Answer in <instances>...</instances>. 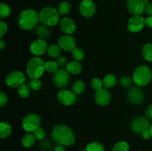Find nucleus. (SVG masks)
Masks as SVG:
<instances>
[{"label": "nucleus", "instance_id": "obj_22", "mask_svg": "<svg viewBox=\"0 0 152 151\" xmlns=\"http://www.w3.org/2000/svg\"><path fill=\"white\" fill-rule=\"evenodd\" d=\"M12 133V127L10 124L4 121H1L0 124V137L1 139H6Z\"/></svg>", "mask_w": 152, "mask_h": 151}, {"label": "nucleus", "instance_id": "obj_13", "mask_svg": "<svg viewBox=\"0 0 152 151\" xmlns=\"http://www.w3.org/2000/svg\"><path fill=\"white\" fill-rule=\"evenodd\" d=\"M80 13L86 18H91L96 12V4L92 0H83L79 7Z\"/></svg>", "mask_w": 152, "mask_h": 151}, {"label": "nucleus", "instance_id": "obj_47", "mask_svg": "<svg viewBox=\"0 0 152 151\" xmlns=\"http://www.w3.org/2000/svg\"><path fill=\"white\" fill-rule=\"evenodd\" d=\"M5 46H6V43L5 41H4V39L0 38V49H1V50H3V49L5 47Z\"/></svg>", "mask_w": 152, "mask_h": 151}, {"label": "nucleus", "instance_id": "obj_18", "mask_svg": "<svg viewBox=\"0 0 152 151\" xmlns=\"http://www.w3.org/2000/svg\"><path fill=\"white\" fill-rule=\"evenodd\" d=\"M59 28H60L62 32L70 35L75 32L76 25L74 20L71 19V18L64 17L63 19H61L60 22H59Z\"/></svg>", "mask_w": 152, "mask_h": 151}, {"label": "nucleus", "instance_id": "obj_30", "mask_svg": "<svg viewBox=\"0 0 152 151\" xmlns=\"http://www.w3.org/2000/svg\"><path fill=\"white\" fill-rule=\"evenodd\" d=\"M112 151H129V144L126 142H118L113 147Z\"/></svg>", "mask_w": 152, "mask_h": 151}, {"label": "nucleus", "instance_id": "obj_6", "mask_svg": "<svg viewBox=\"0 0 152 151\" xmlns=\"http://www.w3.org/2000/svg\"><path fill=\"white\" fill-rule=\"evenodd\" d=\"M41 118L36 113H30L24 117L22 121V127L24 130L28 133H34L36 130L40 127Z\"/></svg>", "mask_w": 152, "mask_h": 151}, {"label": "nucleus", "instance_id": "obj_16", "mask_svg": "<svg viewBox=\"0 0 152 151\" xmlns=\"http://www.w3.org/2000/svg\"><path fill=\"white\" fill-rule=\"evenodd\" d=\"M145 7L143 0H128L127 9L134 16L142 14L145 11Z\"/></svg>", "mask_w": 152, "mask_h": 151}, {"label": "nucleus", "instance_id": "obj_5", "mask_svg": "<svg viewBox=\"0 0 152 151\" xmlns=\"http://www.w3.org/2000/svg\"><path fill=\"white\" fill-rule=\"evenodd\" d=\"M152 73L151 70L147 66H140L134 71L132 79L133 81L138 86H145L151 81Z\"/></svg>", "mask_w": 152, "mask_h": 151}, {"label": "nucleus", "instance_id": "obj_19", "mask_svg": "<svg viewBox=\"0 0 152 151\" xmlns=\"http://www.w3.org/2000/svg\"><path fill=\"white\" fill-rule=\"evenodd\" d=\"M66 68V70L72 75H77L80 73L83 70V65L79 61H72L71 62H68Z\"/></svg>", "mask_w": 152, "mask_h": 151}, {"label": "nucleus", "instance_id": "obj_46", "mask_svg": "<svg viewBox=\"0 0 152 151\" xmlns=\"http://www.w3.org/2000/svg\"><path fill=\"white\" fill-rule=\"evenodd\" d=\"M54 151H66V148L64 145L58 144L57 146L55 147Z\"/></svg>", "mask_w": 152, "mask_h": 151}, {"label": "nucleus", "instance_id": "obj_25", "mask_svg": "<svg viewBox=\"0 0 152 151\" xmlns=\"http://www.w3.org/2000/svg\"><path fill=\"white\" fill-rule=\"evenodd\" d=\"M61 53V47H59V44H52L48 46L47 53L50 57L51 58H57L59 57Z\"/></svg>", "mask_w": 152, "mask_h": 151}, {"label": "nucleus", "instance_id": "obj_4", "mask_svg": "<svg viewBox=\"0 0 152 151\" xmlns=\"http://www.w3.org/2000/svg\"><path fill=\"white\" fill-rule=\"evenodd\" d=\"M59 14L58 10L52 7H46L42 9L39 15V20L43 25L48 27L55 26L59 22Z\"/></svg>", "mask_w": 152, "mask_h": 151}, {"label": "nucleus", "instance_id": "obj_15", "mask_svg": "<svg viewBox=\"0 0 152 151\" xmlns=\"http://www.w3.org/2000/svg\"><path fill=\"white\" fill-rule=\"evenodd\" d=\"M58 44L61 49L65 51H72L75 47H77V41L71 35L65 34L59 37Z\"/></svg>", "mask_w": 152, "mask_h": 151}, {"label": "nucleus", "instance_id": "obj_7", "mask_svg": "<svg viewBox=\"0 0 152 151\" xmlns=\"http://www.w3.org/2000/svg\"><path fill=\"white\" fill-rule=\"evenodd\" d=\"M69 73L65 69H59L53 73L52 76V81L53 84L58 88L63 89L69 84Z\"/></svg>", "mask_w": 152, "mask_h": 151}, {"label": "nucleus", "instance_id": "obj_10", "mask_svg": "<svg viewBox=\"0 0 152 151\" xmlns=\"http://www.w3.org/2000/svg\"><path fill=\"white\" fill-rule=\"evenodd\" d=\"M148 119V118H147L146 117L142 116L135 118L131 124V128L132 131L137 134H140V133L141 134L144 130L149 128L151 125Z\"/></svg>", "mask_w": 152, "mask_h": 151}, {"label": "nucleus", "instance_id": "obj_14", "mask_svg": "<svg viewBox=\"0 0 152 151\" xmlns=\"http://www.w3.org/2000/svg\"><path fill=\"white\" fill-rule=\"evenodd\" d=\"M145 25V19L141 15H138V16H132L129 19L127 28L130 32L137 33L142 30Z\"/></svg>", "mask_w": 152, "mask_h": 151}, {"label": "nucleus", "instance_id": "obj_1", "mask_svg": "<svg viewBox=\"0 0 152 151\" xmlns=\"http://www.w3.org/2000/svg\"><path fill=\"white\" fill-rule=\"evenodd\" d=\"M51 137L57 144L71 146L75 142V134L73 130L65 124H58L53 129Z\"/></svg>", "mask_w": 152, "mask_h": 151}, {"label": "nucleus", "instance_id": "obj_44", "mask_svg": "<svg viewBox=\"0 0 152 151\" xmlns=\"http://www.w3.org/2000/svg\"><path fill=\"white\" fill-rule=\"evenodd\" d=\"M145 12L150 16H152V3L149 2L145 5Z\"/></svg>", "mask_w": 152, "mask_h": 151}, {"label": "nucleus", "instance_id": "obj_40", "mask_svg": "<svg viewBox=\"0 0 152 151\" xmlns=\"http://www.w3.org/2000/svg\"><path fill=\"white\" fill-rule=\"evenodd\" d=\"M7 24L4 22H3V21H1V22H0V37H1V38L6 33H7Z\"/></svg>", "mask_w": 152, "mask_h": 151}, {"label": "nucleus", "instance_id": "obj_39", "mask_svg": "<svg viewBox=\"0 0 152 151\" xmlns=\"http://www.w3.org/2000/svg\"><path fill=\"white\" fill-rule=\"evenodd\" d=\"M56 63L58 64L59 67L60 68H63V67H66L68 65V62H67V59H65V56H60L56 58Z\"/></svg>", "mask_w": 152, "mask_h": 151}, {"label": "nucleus", "instance_id": "obj_34", "mask_svg": "<svg viewBox=\"0 0 152 151\" xmlns=\"http://www.w3.org/2000/svg\"><path fill=\"white\" fill-rule=\"evenodd\" d=\"M102 86H103V82H102V80H101L100 78H94L91 80V87L94 90L97 91V90L102 88Z\"/></svg>", "mask_w": 152, "mask_h": 151}, {"label": "nucleus", "instance_id": "obj_48", "mask_svg": "<svg viewBox=\"0 0 152 151\" xmlns=\"http://www.w3.org/2000/svg\"><path fill=\"white\" fill-rule=\"evenodd\" d=\"M149 129H150V130H151V133H152V124H151V126H150Z\"/></svg>", "mask_w": 152, "mask_h": 151}, {"label": "nucleus", "instance_id": "obj_49", "mask_svg": "<svg viewBox=\"0 0 152 151\" xmlns=\"http://www.w3.org/2000/svg\"><path fill=\"white\" fill-rule=\"evenodd\" d=\"M82 151H87V150H86V148L85 150H82Z\"/></svg>", "mask_w": 152, "mask_h": 151}, {"label": "nucleus", "instance_id": "obj_9", "mask_svg": "<svg viewBox=\"0 0 152 151\" xmlns=\"http://www.w3.org/2000/svg\"><path fill=\"white\" fill-rule=\"evenodd\" d=\"M25 76L23 73L20 71H13L7 76L5 82L7 86L10 87H19L24 84Z\"/></svg>", "mask_w": 152, "mask_h": 151}, {"label": "nucleus", "instance_id": "obj_35", "mask_svg": "<svg viewBox=\"0 0 152 151\" xmlns=\"http://www.w3.org/2000/svg\"><path fill=\"white\" fill-rule=\"evenodd\" d=\"M39 147L41 150L44 151H48L52 148V143L49 140H41V142L39 144Z\"/></svg>", "mask_w": 152, "mask_h": 151}, {"label": "nucleus", "instance_id": "obj_21", "mask_svg": "<svg viewBox=\"0 0 152 151\" xmlns=\"http://www.w3.org/2000/svg\"><path fill=\"white\" fill-rule=\"evenodd\" d=\"M102 82H103V86L105 88H112L117 84V78L114 74H107L102 79Z\"/></svg>", "mask_w": 152, "mask_h": 151}, {"label": "nucleus", "instance_id": "obj_24", "mask_svg": "<svg viewBox=\"0 0 152 151\" xmlns=\"http://www.w3.org/2000/svg\"><path fill=\"white\" fill-rule=\"evenodd\" d=\"M142 55L144 59L152 62V43H146L142 48Z\"/></svg>", "mask_w": 152, "mask_h": 151}, {"label": "nucleus", "instance_id": "obj_42", "mask_svg": "<svg viewBox=\"0 0 152 151\" xmlns=\"http://www.w3.org/2000/svg\"><path fill=\"white\" fill-rule=\"evenodd\" d=\"M141 135H142V138H143L144 139H151V136H152V133H151V130H150L149 128L146 129V130H144V131L141 133Z\"/></svg>", "mask_w": 152, "mask_h": 151}, {"label": "nucleus", "instance_id": "obj_45", "mask_svg": "<svg viewBox=\"0 0 152 151\" xmlns=\"http://www.w3.org/2000/svg\"><path fill=\"white\" fill-rule=\"evenodd\" d=\"M145 25L149 28H152V16H148V18L145 19Z\"/></svg>", "mask_w": 152, "mask_h": 151}, {"label": "nucleus", "instance_id": "obj_26", "mask_svg": "<svg viewBox=\"0 0 152 151\" xmlns=\"http://www.w3.org/2000/svg\"><path fill=\"white\" fill-rule=\"evenodd\" d=\"M86 89V84L82 80H77L72 85V90L77 95H80L84 92Z\"/></svg>", "mask_w": 152, "mask_h": 151}, {"label": "nucleus", "instance_id": "obj_2", "mask_svg": "<svg viewBox=\"0 0 152 151\" xmlns=\"http://www.w3.org/2000/svg\"><path fill=\"white\" fill-rule=\"evenodd\" d=\"M39 15L33 9H25L21 12L18 18V25L24 30H30L35 28L39 23Z\"/></svg>", "mask_w": 152, "mask_h": 151}, {"label": "nucleus", "instance_id": "obj_33", "mask_svg": "<svg viewBox=\"0 0 152 151\" xmlns=\"http://www.w3.org/2000/svg\"><path fill=\"white\" fill-rule=\"evenodd\" d=\"M17 93H18V95H19L21 98L25 99V98L28 97L30 95L29 87H28L27 84H23L22 85H21L20 87L18 88Z\"/></svg>", "mask_w": 152, "mask_h": 151}, {"label": "nucleus", "instance_id": "obj_38", "mask_svg": "<svg viewBox=\"0 0 152 151\" xmlns=\"http://www.w3.org/2000/svg\"><path fill=\"white\" fill-rule=\"evenodd\" d=\"M132 81H133V79H132V78H130L129 76H123V78H121V79H120V83L123 87H130L131 84H132Z\"/></svg>", "mask_w": 152, "mask_h": 151}, {"label": "nucleus", "instance_id": "obj_8", "mask_svg": "<svg viewBox=\"0 0 152 151\" xmlns=\"http://www.w3.org/2000/svg\"><path fill=\"white\" fill-rule=\"evenodd\" d=\"M58 102L65 106H71L77 100V94L74 91L67 89H62L57 94Z\"/></svg>", "mask_w": 152, "mask_h": 151}, {"label": "nucleus", "instance_id": "obj_29", "mask_svg": "<svg viewBox=\"0 0 152 151\" xmlns=\"http://www.w3.org/2000/svg\"><path fill=\"white\" fill-rule=\"evenodd\" d=\"M71 53H72V56L73 58H74V60L79 61V62L83 60V58H84L85 56L84 50L82 48H80V47H75V48L71 51Z\"/></svg>", "mask_w": 152, "mask_h": 151}, {"label": "nucleus", "instance_id": "obj_12", "mask_svg": "<svg viewBox=\"0 0 152 151\" xmlns=\"http://www.w3.org/2000/svg\"><path fill=\"white\" fill-rule=\"evenodd\" d=\"M127 99L130 103L133 105H140L143 102L145 96L143 91L139 87H132L127 93Z\"/></svg>", "mask_w": 152, "mask_h": 151}, {"label": "nucleus", "instance_id": "obj_27", "mask_svg": "<svg viewBox=\"0 0 152 151\" xmlns=\"http://www.w3.org/2000/svg\"><path fill=\"white\" fill-rule=\"evenodd\" d=\"M11 13V9L10 6L6 3H1L0 4V18L5 19L10 16Z\"/></svg>", "mask_w": 152, "mask_h": 151}, {"label": "nucleus", "instance_id": "obj_11", "mask_svg": "<svg viewBox=\"0 0 152 151\" xmlns=\"http://www.w3.org/2000/svg\"><path fill=\"white\" fill-rule=\"evenodd\" d=\"M48 43L45 40L38 38L37 40H34L30 46V51L31 52L33 55L35 56H40L44 53H47Z\"/></svg>", "mask_w": 152, "mask_h": 151}, {"label": "nucleus", "instance_id": "obj_20", "mask_svg": "<svg viewBox=\"0 0 152 151\" xmlns=\"http://www.w3.org/2000/svg\"><path fill=\"white\" fill-rule=\"evenodd\" d=\"M50 30L48 28V26L46 25H40V26L37 27V30H36V34L39 37L42 39H45L50 37Z\"/></svg>", "mask_w": 152, "mask_h": 151}, {"label": "nucleus", "instance_id": "obj_23", "mask_svg": "<svg viewBox=\"0 0 152 151\" xmlns=\"http://www.w3.org/2000/svg\"><path fill=\"white\" fill-rule=\"evenodd\" d=\"M35 141L36 138L34 135L31 133H28L24 135V136L22 137V144L25 147L30 148L34 146V144H35Z\"/></svg>", "mask_w": 152, "mask_h": 151}, {"label": "nucleus", "instance_id": "obj_50", "mask_svg": "<svg viewBox=\"0 0 152 151\" xmlns=\"http://www.w3.org/2000/svg\"><path fill=\"white\" fill-rule=\"evenodd\" d=\"M151 65H152V62H151Z\"/></svg>", "mask_w": 152, "mask_h": 151}, {"label": "nucleus", "instance_id": "obj_3", "mask_svg": "<svg viewBox=\"0 0 152 151\" xmlns=\"http://www.w3.org/2000/svg\"><path fill=\"white\" fill-rule=\"evenodd\" d=\"M45 70V62L39 56H35L30 59L27 65V73L30 78H39Z\"/></svg>", "mask_w": 152, "mask_h": 151}, {"label": "nucleus", "instance_id": "obj_31", "mask_svg": "<svg viewBox=\"0 0 152 151\" xmlns=\"http://www.w3.org/2000/svg\"><path fill=\"white\" fill-rule=\"evenodd\" d=\"M86 150L87 151H105L103 145L96 142L88 144L86 147Z\"/></svg>", "mask_w": 152, "mask_h": 151}, {"label": "nucleus", "instance_id": "obj_36", "mask_svg": "<svg viewBox=\"0 0 152 151\" xmlns=\"http://www.w3.org/2000/svg\"><path fill=\"white\" fill-rule=\"evenodd\" d=\"M34 135L35 136L36 139H37V140H43L45 137L46 133L44 129L42 128V127H39L37 130H36L34 132Z\"/></svg>", "mask_w": 152, "mask_h": 151}, {"label": "nucleus", "instance_id": "obj_32", "mask_svg": "<svg viewBox=\"0 0 152 151\" xmlns=\"http://www.w3.org/2000/svg\"><path fill=\"white\" fill-rule=\"evenodd\" d=\"M59 68V65L55 61H48L45 62V70L48 73H54L56 71H57Z\"/></svg>", "mask_w": 152, "mask_h": 151}, {"label": "nucleus", "instance_id": "obj_37", "mask_svg": "<svg viewBox=\"0 0 152 151\" xmlns=\"http://www.w3.org/2000/svg\"><path fill=\"white\" fill-rule=\"evenodd\" d=\"M42 82L39 78H33L30 82V87L34 90H38L41 88Z\"/></svg>", "mask_w": 152, "mask_h": 151}, {"label": "nucleus", "instance_id": "obj_17", "mask_svg": "<svg viewBox=\"0 0 152 151\" xmlns=\"http://www.w3.org/2000/svg\"><path fill=\"white\" fill-rule=\"evenodd\" d=\"M111 93L108 89L102 87L95 93V102L99 106H106L111 101Z\"/></svg>", "mask_w": 152, "mask_h": 151}, {"label": "nucleus", "instance_id": "obj_41", "mask_svg": "<svg viewBox=\"0 0 152 151\" xmlns=\"http://www.w3.org/2000/svg\"><path fill=\"white\" fill-rule=\"evenodd\" d=\"M7 102V96L4 92L0 93V106L3 107Z\"/></svg>", "mask_w": 152, "mask_h": 151}, {"label": "nucleus", "instance_id": "obj_43", "mask_svg": "<svg viewBox=\"0 0 152 151\" xmlns=\"http://www.w3.org/2000/svg\"><path fill=\"white\" fill-rule=\"evenodd\" d=\"M145 117L148 119H152V105H148L145 111Z\"/></svg>", "mask_w": 152, "mask_h": 151}, {"label": "nucleus", "instance_id": "obj_28", "mask_svg": "<svg viewBox=\"0 0 152 151\" xmlns=\"http://www.w3.org/2000/svg\"><path fill=\"white\" fill-rule=\"evenodd\" d=\"M71 5L68 1H62L58 6V11L61 15H66L70 12Z\"/></svg>", "mask_w": 152, "mask_h": 151}]
</instances>
